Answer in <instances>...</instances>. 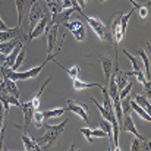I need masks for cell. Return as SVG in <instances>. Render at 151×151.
Listing matches in <instances>:
<instances>
[{
  "mask_svg": "<svg viewBox=\"0 0 151 151\" xmlns=\"http://www.w3.org/2000/svg\"><path fill=\"white\" fill-rule=\"evenodd\" d=\"M68 122H69V119H65V122H62V123H59V125H56V126H50V125L47 126L49 131H47L41 138H38V139L35 141V142L40 145L41 150L51 148V147H54V145L60 141V138H62V135H63V132H65V128H66Z\"/></svg>",
  "mask_w": 151,
  "mask_h": 151,
  "instance_id": "obj_1",
  "label": "cell"
},
{
  "mask_svg": "<svg viewBox=\"0 0 151 151\" xmlns=\"http://www.w3.org/2000/svg\"><path fill=\"white\" fill-rule=\"evenodd\" d=\"M81 16L88 22V25L91 27V29L96 32V35L103 40V41H110L111 43V35L109 34V29L106 28V25L101 22L100 19H97V18H91V16H88V15H85L84 12L81 13Z\"/></svg>",
  "mask_w": 151,
  "mask_h": 151,
  "instance_id": "obj_2",
  "label": "cell"
},
{
  "mask_svg": "<svg viewBox=\"0 0 151 151\" xmlns=\"http://www.w3.org/2000/svg\"><path fill=\"white\" fill-rule=\"evenodd\" d=\"M66 103H68V110L69 111L76 113L85 123H90V107H88V104L81 103L78 100H70V99H68Z\"/></svg>",
  "mask_w": 151,
  "mask_h": 151,
  "instance_id": "obj_3",
  "label": "cell"
},
{
  "mask_svg": "<svg viewBox=\"0 0 151 151\" xmlns=\"http://www.w3.org/2000/svg\"><path fill=\"white\" fill-rule=\"evenodd\" d=\"M46 9L37 1V0H32L31 1V6H29V12H28V24H29V29H32L35 27V24L46 15Z\"/></svg>",
  "mask_w": 151,
  "mask_h": 151,
  "instance_id": "obj_4",
  "label": "cell"
},
{
  "mask_svg": "<svg viewBox=\"0 0 151 151\" xmlns=\"http://www.w3.org/2000/svg\"><path fill=\"white\" fill-rule=\"evenodd\" d=\"M63 25L66 27V29L70 31V34L75 37L76 41H84L85 40V37H87V28H85V25L81 21H70V22L68 21Z\"/></svg>",
  "mask_w": 151,
  "mask_h": 151,
  "instance_id": "obj_5",
  "label": "cell"
},
{
  "mask_svg": "<svg viewBox=\"0 0 151 151\" xmlns=\"http://www.w3.org/2000/svg\"><path fill=\"white\" fill-rule=\"evenodd\" d=\"M120 15L122 13H114L113 16V21H111V40H113V44H114V51H117V44L119 41H122V38L125 37L122 34V28H120Z\"/></svg>",
  "mask_w": 151,
  "mask_h": 151,
  "instance_id": "obj_6",
  "label": "cell"
},
{
  "mask_svg": "<svg viewBox=\"0 0 151 151\" xmlns=\"http://www.w3.org/2000/svg\"><path fill=\"white\" fill-rule=\"evenodd\" d=\"M13 38H19L22 41H27L28 35L24 32L22 27H19V25H16L15 28H10L7 31H0V43L9 41V40H13Z\"/></svg>",
  "mask_w": 151,
  "mask_h": 151,
  "instance_id": "obj_7",
  "label": "cell"
},
{
  "mask_svg": "<svg viewBox=\"0 0 151 151\" xmlns=\"http://www.w3.org/2000/svg\"><path fill=\"white\" fill-rule=\"evenodd\" d=\"M51 16L49 13H46L37 24H35V27L31 29V34L28 35V38H27V41H32L34 38H38V37H41V34H44V31H46V28H47V25H49V22H50Z\"/></svg>",
  "mask_w": 151,
  "mask_h": 151,
  "instance_id": "obj_8",
  "label": "cell"
},
{
  "mask_svg": "<svg viewBox=\"0 0 151 151\" xmlns=\"http://www.w3.org/2000/svg\"><path fill=\"white\" fill-rule=\"evenodd\" d=\"M46 38H47V54H53V47L56 44V40H57V32H59V25L57 24H53L49 22L47 28H46Z\"/></svg>",
  "mask_w": 151,
  "mask_h": 151,
  "instance_id": "obj_9",
  "label": "cell"
},
{
  "mask_svg": "<svg viewBox=\"0 0 151 151\" xmlns=\"http://www.w3.org/2000/svg\"><path fill=\"white\" fill-rule=\"evenodd\" d=\"M119 131H120V132H131V134H134L137 138L144 139V137L138 132V129H137V126H135V123H134V120H132L131 113H125V114H123V120H122V125H120Z\"/></svg>",
  "mask_w": 151,
  "mask_h": 151,
  "instance_id": "obj_10",
  "label": "cell"
},
{
  "mask_svg": "<svg viewBox=\"0 0 151 151\" xmlns=\"http://www.w3.org/2000/svg\"><path fill=\"white\" fill-rule=\"evenodd\" d=\"M19 109H21L22 113H24V134H28V131H29V123L32 122V114H34V110H35V109L32 107L31 101L22 103Z\"/></svg>",
  "mask_w": 151,
  "mask_h": 151,
  "instance_id": "obj_11",
  "label": "cell"
},
{
  "mask_svg": "<svg viewBox=\"0 0 151 151\" xmlns=\"http://www.w3.org/2000/svg\"><path fill=\"white\" fill-rule=\"evenodd\" d=\"M99 62H100L101 68H103V72H104V79H106V84L109 82L111 73H113V62H111V57L106 56V54H99Z\"/></svg>",
  "mask_w": 151,
  "mask_h": 151,
  "instance_id": "obj_12",
  "label": "cell"
},
{
  "mask_svg": "<svg viewBox=\"0 0 151 151\" xmlns=\"http://www.w3.org/2000/svg\"><path fill=\"white\" fill-rule=\"evenodd\" d=\"M73 12H76V9L72 6V7H63L56 16H53L50 19V22L53 24H57V25H63L65 22H68L69 21V18H70V15L73 13Z\"/></svg>",
  "mask_w": 151,
  "mask_h": 151,
  "instance_id": "obj_13",
  "label": "cell"
},
{
  "mask_svg": "<svg viewBox=\"0 0 151 151\" xmlns=\"http://www.w3.org/2000/svg\"><path fill=\"white\" fill-rule=\"evenodd\" d=\"M16 10H18V25L22 27V21L25 15L29 12V0H15Z\"/></svg>",
  "mask_w": 151,
  "mask_h": 151,
  "instance_id": "obj_14",
  "label": "cell"
},
{
  "mask_svg": "<svg viewBox=\"0 0 151 151\" xmlns=\"http://www.w3.org/2000/svg\"><path fill=\"white\" fill-rule=\"evenodd\" d=\"M0 103H1V106H3V109H4V114L7 116V113H9V109H10V104H13V106H18V107H21V101L19 99H16V97H13V96H10V94H3V96H0Z\"/></svg>",
  "mask_w": 151,
  "mask_h": 151,
  "instance_id": "obj_15",
  "label": "cell"
},
{
  "mask_svg": "<svg viewBox=\"0 0 151 151\" xmlns=\"http://www.w3.org/2000/svg\"><path fill=\"white\" fill-rule=\"evenodd\" d=\"M148 151L150 150V141H145V139H141V138H134L132 142H131V151Z\"/></svg>",
  "mask_w": 151,
  "mask_h": 151,
  "instance_id": "obj_16",
  "label": "cell"
},
{
  "mask_svg": "<svg viewBox=\"0 0 151 151\" xmlns=\"http://www.w3.org/2000/svg\"><path fill=\"white\" fill-rule=\"evenodd\" d=\"M51 79H53V76L50 75V76H49V78L46 79V82L43 84V87H41V88L38 90V93H37V94H35V96H34V97H32L31 100H29V101H31V104H32V107H34L35 110H38V109H40V103H41V94H43L44 88H46V87H47V85L50 84Z\"/></svg>",
  "mask_w": 151,
  "mask_h": 151,
  "instance_id": "obj_17",
  "label": "cell"
},
{
  "mask_svg": "<svg viewBox=\"0 0 151 151\" xmlns=\"http://www.w3.org/2000/svg\"><path fill=\"white\" fill-rule=\"evenodd\" d=\"M137 54L142 59V65H144V75H145V79L147 81H150V57L147 56V53L144 51V49H138V51H137Z\"/></svg>",
  "mask_w": 151,
  "mask_h": 151,
  "instance_id": "obj_18",
  "label": "cell"
},
{
  "mask_svg": "<svg viewBox=\"0 0 151 151\" xmlns=\"http://www.w3.org/2000/svg\"><path fill=\"white\" fill-rule=\"evenodd\" d=\"M22 142H24V148L27 151H40V145L35 142V139H32L31 137H28V134H22Z\"/></svg>",
  "mask_w": 151,
  "mask_h": 151,
  "instance_id": "obj_19",
  "label": "cell"
},
{
  "mask_svg": "<svg viewBox=\"0 0 151 151\" xmlns=\"http://www.w3.org/2000/svg\"><path fill=\"white\" fill-rule=\"evenodd\" d=\"M3 82H4L6 90H7V93H9L10 96H13V97H16V99H19V97H21L19 88H18V85L15 84V81H12V79H9V78H4V79H3Z\"/></svg>",
  "mask_w": 151,
  "mask_h": 151,
  "instance_id": "obj_20",
  "label": "cell"
},
{
  "mask_svg": "<svg viewBox=\"0 0 151 151\" xmlns=\"http://www.w3.org/2000/svg\"><path fill=\"white\" fill-rule=\"evenodd\" d=\"M100 84H96V82H84L79 78L73 79V88L76 91H81V90H85V88H100Z\"/></svg>",
  "mask_w": 151,
  "mask_h": 151,
  "instance_id": "obj_21",
  "label": "cell"
},
{
  "mask_svg": "<svg viewBox=\"0 0 151 151\" xmlns=\"http://www.w3.org/2000/svg\"><path fill=\"white\" fill-rule=\"evenodd\" d=\"M22 40H19V38H13V40H9V41H3V43H0V53H4V54H9L10 51L13 50V47L16 46V44H19ZM24 43V41H22Z\"/></svg>",
  "mask_w": 151,
  "mask_h": 151,
  "instance_id": "obj_22",
  "label": "cell"
},
{
  "mask_svg": "<svg viewBox=\"0 0 151 151\" xmlns=\"http://www.w3.org/2000/svg\"><path fill=\"white\" fill-rule=\"evenodd\" d=\"M138 7H135V6H132V9L126 13V15H120V28H122V34L125 35L126 34V28H128V24H129V19H131V16L134 15V12L137 10Z\"/></svg>",
  "mask_w": 151,
  "mask_h": 151,
  "instance_id": "obj_23",
  "label": "cell"
},
{
  "mask_svg": "<svg viewBox=\"0 0 151 151\" xmlns=\"http://www.w3.org/2000/svg\"><path fill=\"white\" fill-rule=\"evenodd\" d=\"M131 107H132V110H134V111H135V113L141 117V119H144V120H147V122H150V120H151L150 113H147V111H145L141 106H138V104H137L134 100H131Z\"/></svg>",
  "mask_w": 151,
  "mask_h": 151,
  "instance_id": "obj_24",
  "label": "cell"
},
{
  "mask_svg": "<svg viewBox=\"0 0 151 151\" xmlns=\"http://www.w3.org/2000/svg\"><path fill=\"white\" fill-rule=\"evenodd\" d=\"M132 100L135 101V103H137L138 106H141V107H142V109H144V110H145L147 113H150V110H151L150 101L147 100V99H145L144 96H139V94H135V96L132 97Z\"/></svg>",
  "mask_w": 151,
  "mask_h": 151,
  "instance_id": "obj_25",
  "label": "cell"
},
{
  "mask_svg": "<svg viewBox=\"0 0 151 151\" xmlns=\"http://www.w3.org/2000/svg\"><path fill=\"white\" fill-rule=\"evenodd\" d=\"M68 109H63V107H59V109H53V110H46V111H43V116H44V120H47V119H51V117H59V116H62L65 111H66Z\"/></svg>",
  "mask_w": 151,
  "mask_h": 151,
  "instance_id": "obj_26",
  "label": "cell"
},
{
  "mask_svg": "<svg viewBox=\"0 0 151 151\" xmlns=\"http://www.w3.org/2000/svg\"><path fill=\"white\" fill-rule=\"evenodd\" d=\"M32 122H34V125H35V128L37 129H40L43 125H44V116H43V111H40V110H34V114H32Z\"/></svg>",
  "mask_w": 151,
  "mask_h": 151,
  "instance_id": "obj_27",
  "label": "cell"
},
{
  "mask_svg": "<svg viewBox=\"0 0 151 151\" xmlns=\"http://www.w3.org/2000/svg\"><path fill=\"white\" fill-rule=\"evenodd\" d=\"M24 60H25V47H22L21 51L18 53V56H16V59H15V63H13V66L10 68V70H18V69L21 68V65H22Z\"/></svg>",
  "mask_w": 151,
  "mask_h": 151,
  "instance_id": "obj_28",
  "label": "cell"
},
{
  "mask_svg": "<svg viewBox=\"0 0 151 151\" xmlns=\"http://www.w3.org/2000/svg\"><path fill=\"white\" fill-rule=\"evenodd\" d=\"M150 1H147L145 4H139V19H141V22H145L147 21V18H148V13H150Z\"/></svg>",
  "mask_w": 151,
  "mask_h": 151,
  "instance_id": "obj_29",
  "label": "cell"
},
{
  "mask_svg": "<svg viewBox=\"0 0 151 151\" xmlns=\"http://www.w3.org/2000/svg\"><path fill=\"white\" fill-rule=\"evenodd\" d=\"M123 54H125V56H126V57H128V59L131 60V63H132V68H134V70H139V69H141V68H139V63H138V60L135 59V56H132V54H131L129 51L126 50V49H123Z\"/></svg>",
  "mask_w": 151,
  "mask_h": 151,
  "instance_id": "obj_30",
  "label": "cell"
},
{
  "mask_svg": "<svg viewBox=\"0 0 151 151\" xmlns=\"http://www.w3.org/2000/svg\"><path fill=\"white\" fill-rule=\"evenodd\" d=\"M65 72H66V73H68V75H69V76H70L72 79H75V78H79V73H81V68L75 65V66H72L70 69H65Z\"/></svg>",
  "mask_w": 151,
  "mask_h": 151,
  "instance_id": "obj_31",
  "label": "cell"
},
{
  "mask_svg": "<svg viewBox=\"0 0 151 151\" xmlns=\"http://www.w3.org/2000/svg\"><path fill=\"white\" fill-rule=\"evenodd\" d=\"M131 90H132V82H129V84H126L120 91H119V99L122 100V99H125V97H128L129 96V93H131Z\"/></svg>",
  "mask_w": 151,
  "mask_h": 151,
  "instance_id": "obj_32",
  "label": "cell"
},
{
  "mask_svg": "<svg viewBox=\"0 0 151 151\" xmlns=\"http://www.w3.org/2000/svg\"><path fill=\"white\" fill-rule=\"evenodd\" d=\"M81 134L85 137V139L90 144H93V135H91V129L90 128H81Z\"/></svg>",
  "mask_w": 151,
  "mask_h": 151,
  "instance_id": "obj_33",
  "label": "cell"
},
{
  "mask_svg": "<svg viewBox=\"0 0 151 151\" xmlns=\"http://www.w3.org/2000/svg\"><path fill=\"white\" fill-rule=\"evenodd\" d=\"M91 135H93V138L94 137H97V138H104V137H107V134L103 131V129H91Z\"/></svg>",
  "mask_w": 151,
  "mask_h": 151,
  "instance_id": "obj_34",
  "label": "cell"
},
{
  "mask_svg": "<svg viewBox=\"0 0 151 151\" xmlns=\"http://www.w3.org/2000/svg\"><path fill=\"white\" fill-rule=\"evenodd\" d=\"M4 134H6V125L1 128V131H0V151L4 150V147H3V139H4Z\"/></svg>",
  "mask_w": 151,
  "mask_h": 151,
  "instance_id": "obj_35",
  "label": "cell"
},
{
  "mask_svg": "<svg viewBox=\"0 0 151 151\" xmlns=\"http://www.w3.org/2000/svg\"><path fill=\"white\" fill-rule=\"evenodd\" d=\"M3 126H4V109H3V106L0 103V131H1Z\"/></svg>",
  "mask_w": 151,
  "mask_h": 151,
  "instance_id": "obj_36",
  "label": "cell"
},
{
  "mask_svg": "<svg viewBox=\"0 0 151 151\" xmlns=\"http://www.w3.org/2000/svg\"><path fill=\"white\" fill-rule=\"evenodd\" d=\"M7 29H10V28L3 22V19H1V16H0V31H7Z\"/></svg>",
  "mask_w": 151,
  "mask_h": 151,
  "instance_id": "obj_37",
  "label": "cell"
},
{
  "mask_svg": "<svg viewBox=\"0 0 151 151\" xmlns=\"http://www.w3.org/2000/svg\"><path fill=\"white\" fill-rule=\"evenodd\" d=\"M69 150H78V147L73 144V145H70V148H69Z\"/></svg>",
  "mask_w": 151,
  "mask_h": 151,
  "instance_id": "obj_38",
  "label": "cell"
},
{
  "mask_svg": "<svg viewBox=\"0 0 151 151\" xmlns=\"http://www.w3.org/2000/svg\"><path fill=\"white\" fill-rule=\"evenodd\" d=\"M50 1H56V3H59V4H62V1H63V0H50Z\"/></svg>",
  "mask_w": 151,
  "mask_h": 151,
  "instance_id": "obj_39",
  "label": "cell"
},
{
  "mask_svg": "<svg viewBox=\"0 0 151 151\" xmlns=\"http://www.w3.org/2000/svg\"><path fill=\"white\" fill-rule=\"evenodd\" d=\"M99 1H100V3H104V1H106V0H99Z\"/></svg>",
  "mask_w": 151,
  "mask_h": 151,
  "instance_id": "obj_40",
  "label": "cell"
},
{
  "mask_svg": "<svg viewBox=\"0 0 151 151\" xmlns=\"http://www.w3.org/2000/svg\"><path fill=\"white\" fill-rule=\"evenodd\" d=\"M84 1H85V4H87V1H88V0H84Z\"/></svg>",
  "mask_w": 151,
  "mask_h": 151,
  "instance_id": "obj_41",
  "label": "cell"
},
{
  "mask_svg": "<svg viewBox=\"0 0 151 151\" xmlns=\"http://www.w3.org/2000/svg\"><path fill=\"white\" fill-rule=\"evenodd\" d=\"M46 1H47V3H50V0H46Z\"/></svg>",
  "mask_w": 151,
  "mask_h": 151,
  "instance_id": "obj_42",
  "label": "cell"
}]
</instances>
